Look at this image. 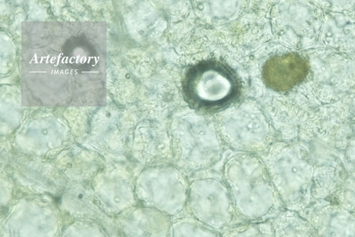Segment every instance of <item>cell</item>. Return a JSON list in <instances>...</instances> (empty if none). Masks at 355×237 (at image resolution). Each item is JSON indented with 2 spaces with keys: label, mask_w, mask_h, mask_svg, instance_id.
I'll return each mask as SVG.
<instances>
[{
  "label": "cell",
  "mask_w": 355,
  "mask_h": 237,
  "mask_svg": "<svg viewBox=\"0 0 355 237\" xmlns=\"http://www.w3.org/2000/svg\"><path fill=\"white\" fill-rule=\"evenodd\" d=\"M240 89V81L234 71L213 59L191 66L182 80L186 101L201 110L227 107L239 96Z\"/></svg>",
  "instance_id": "6da1fadb"
},
{
  "label": "cell",
  "mask_w": 355,
  "mask_h": 237,
  "mask_svg": "<svg viewBox=\"0 0 355 237\" xmlns=\"http://www.w3.org/2000/svg\"><path fill=\"white\" fill-rule=\"evenodd\" d=\"M309 72L310 66L304 57L288 53L270 58L262 68L261 75L266 87L284 93L302 84Z\"/></svg>",
  "instance_id": "7a4b0ae2"
},
{
  "label": "cell",
  "mask_w": 355,
  "mask_h": 237,
  "mask_svg": "<svg viewBox=\"0 0 355 237\" xmlns=\"http://www.w3.org/2000/svg\"><path fill=\"white\" fill-rule=\"evenodd\" d=\"M230 188L236 202L241 207L248 204L253 207L257 204L258 207L263 204L264 206V198L266 194L265 191L268 189V180L266 176L261 170L259 173L248 174H230L225 175ZM247 207V209H248Z\"/></svg>",
  "instance_id": "3957f363"
}]
</instances>
